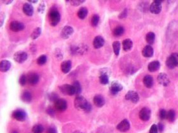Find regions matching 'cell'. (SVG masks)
<instances>
[{"instance_id":"1f68e13d","label":"cell","mask_w":178,"mask_h":133,"mask_svg":"<svg viewBox=\"0 0 178 133\" xmlns=\"http://www.w3.org/2000/svg\"><path fill=\"white\" fill-rule=\"evenodd\" d=\"M121 48V44L119 41H114L113 43V49L114 54L118 56L120 54V51Z\"/></svg>"},{"instance_id":"f907efd6","label":"cell","mask_w":178,"mask_h":133,"mask_svg":"<svg viewBox=\"0 0 178 133\" xmlns=\"http://www.w3.org/2000/svg\"><path fill=\"white\" fill-rule=\"evenodd\" d=\"M0 19H1V27L3 24V22H4V19H5V15L4 14V13H3V12L1 13V15H0Z\"/></svg>"},{"instance_id":"ee69618b","label":"cell","mask_w":178,"mask_h":133,"mask_svg":"<svg viewBox=\"0 0 178 133\" xmlns=\"http://www.w3.org/2000/svg\"><path fill=\"white\" fill-rule=\"evenodd\" d=\"M158 127L156 124H153L151 125V128L149 129V133H158Z\"/></svg>"},{"instance_id":"11a10c76","label":"cell","mask_w":178,"mask_h":133,"mask_svg":"<svg viewBox=\"0 0 178 133\" xmlns=\"http://www.w3.org/2000/svg\"><path fill=\"white\" fill-rule=\"evenodd\" d=\"M12 133H18V132H16V131H13V132H12Z\"/></svg>"},{"instance_id":"7a4b0ae2","label":"cell","mask_w":178,"mask_h":133,"mask_svg":"<svg viewBox=\"0 0 178 133\" xmlns=\"http://www.w3.org/2000/svg\"><path fill=\"white\" fill-rule=\"evenodd\" d=\"M50 24L53 27L56 26L61 20V14L55 8H52L48 13Z\"/></svg>"},{"instance_id":"3957f363","label":"cell","mask_w":178,"mask_h":133,"mask_svg":"<svg viewBox=\"0 0 178 133\" xmlns=\"http://www.w3.org/2000/svg\"><path fill=\"white\" fill-rule=\"evenodd\" d=\"M162 0H155L153 2L151 3V5L149 6V10L151 13L155 14H159L162 11Z\"/></svg>"},{"instance_id":"74e56055","label":"cell","mask_w":178,"mask_h":133,"mask_svg":"<svg viewBox=\"0 0 178 133\" xmlns=\"http://www.w3.org/2000/svg\"><path fill=\"white\" fill-rule=\"evenodd\" d=\"M27 82V76H26L25 74H22L20 76L19 79V82L20 84V85H21L22 86H25L26 85Z\"/></svg>"},{"instance_id":"60d3db41","label":"cell","mask_w":178,"mask_h":133,"mask_svg":"<svg viewBox=\"0 0 178 133\" xmlns=\"http://www.w3.org/2000/svg\"><path fill=\"white\" fill-rule=\"evenodd\" d=\"M127 14H128V10L127 8H125L123 10V11H122V12L120 13L119 16H118V18L120 19H125V17H127Z\"/></svg>"},{"instance_id":"d6a6232c","label":"cell","mask_w":178,"mask_h":133,"mask_svg":"<svg viewBox=\"0 0 178 133\" xmlns=\"http://www.w3.org/2000/svg\"><path fill=\"white\" fill-rule=\"evenodd\" d=\"M100 20V17L99 15L97 14H94V15L92 17L91 20H90V24H91V26L94 27H95L97 26Z\"/></svg>"},{"instance_id":"7402d4cb","label":"cell","mask_w":178,"mask_h":133,"mask_svg":"<svg viewBox=\"0 0 178 133\" xmlns=\"http://www.w3.org/2000/svg\"><path fill=\"white\" fill-rule=\"evenodd\" d=\"M20 98L24 103H29L32 101V94L29 91H24L21 94V96H20Z\"/></svg>"},{"instance_id":"52a82bcc","label":"cell","mask_w":178,"mask_h":133,"mask_svg":"<svg viewBox=\"0 0 178 133\" xmlns=\"http://www.w3.org/2000/svg\"><path fill=\"white\" fill-rule=\"evenodd\" d=\"M59 89L61 93L64 94V95L68 96H73L75 94V89L73 87V85H64L59 87Z\"/></svg>"},{"instance_id":"ffe728a7","label":"cell","mask_w":178,"mask_h":133,"mask_svg":"<svg viewBox=\"0 0 178 133\" xmlns=\"http://www.w3.org/2000/svg\"><path fill=\"white\" fill-rule=\"evenodd\" d=\"M72 66V63L70 60H66L61 65V69L64 73H68L70 72Z\"/></svg>"},{"instance_id":"4fadbf2b","label":"cell","mask_w":178,"mask_h":133,"mask_svg":"<svg viewBox=\"0 0 178 133\" xmlns=\"http://www.w3.org/2000/svg\"><path fill=\"white\" fill-rule=\"evenodd\" d=\"M27 82H29V85L34 86L36 85L39 82L40 77L37 73L35 72H30L27 76Z\"/></svg>"},{"instance_id":"4316f807","label":"cell","mask_w":178,"mask_h":133,"mask_svg":"<svg viewBox=\"0 0 178 133\" xmlns=\"http://www.w3.org/2000/svg\"><path fill=\"white\" fill-rule=\"evenodd\" d=\"M87 15H88V9L85 8V7H81V8L78 10L77 15L79 19L82 20L85 19Z\"/></svg>"},{"instance_id":"b9f144b4","label":"cell","mask_w":178,"mask_h":133,"mask_svg":"<svg viewBox=\"0 0 178 133\" xmlns=\"http://www.w3.org/2000/svg\"><path fill=\"white\" fill-rule=\"evenodd\" d=\"M167 112L164 109H161L159 112V116L161 119L163 120L167 117Z\"/></svg>"},{"instance_id":"c3c4849f","label":"cell","mask_w":178,"mask_h":133,"mask_svg":"<svg viewBox=\"0 0 178 133\" xmlns=\"http://www.w3.org/2000/svg\"><path fill=\"white\" fill-rule=\"evenodd\" d=\"M172 57L174 59V61H175V63H176V65L177 67H178V54L177 53H173L172 54Z\"/></svg>"},{"instance_id":"6da1fadb","label":"cell","mask_w":178,"mask_h":133,"mask_svg":"<svg viewBox=\"0 0 178 133\" xmlns=\"http://www.w3.org/2000/svg\"><path fill=\"white\" fill-rule=\"evenodd\" d=\"M75 107L80 111L89 112L92 110V107L87 100L82 96H77L74 101Z\"/></svg>"},{"instance_id":"e0dca14e","label":"cell","mask_w":178,"mask_h":133,"mask_svg":"<svg viewBox=\"0 0 178 133\" xmlns=\"http://www.w3.org/2000/svg\"><path fill=\"white\" fill-rule=\"evenodd\" d=\"M94 103L97 107L101 108L105 104V100L104 98L101 95V94H97L94 97Z\"/></svg>"},{"instance_id":"f35d334b","label":"cell","mask_w":178,"mask_h":133,"mask_svg":"<svg viewBox=\"0 0 178 133\" xmlns=\"http://www.w3.org/2000/svg\"><path fill=\"white\" fill-rule=\"evenodd\" d=\"M48 99H49L50 101H54L55 102V101L59 99V96L57 94H55L54 93H51L49 94H48Z\"/></svg>"},{"instance_id":"7c38bea8","label":"cell","mask_w":178,"mask_h":133,"mask_svg":"<svg viewBox=\"0 0 178 133\" xmlns=\"http://www.w3.org/2000/svg\"><path fill=\"white\" fill-rule=\"evenodd\" d=\"M25 26H24V24L19 22V21H12V22L10 24V29L12 30L13 32H19V31L22 30Z\"/></svg>"},{"instance_id":"f546056e","label":"cell","mask_w":178,"mask_h":133,"mask_svg":"<svg viewBox=\"0 0 178 133\" xmlns=\"http://www.w3.org/2000/svg\"><path fill=\"white\" fill-rule=\"evenodd\" d=\"M125 32V29H124V27L123 26H117L115 29L113 30V35L114 36L116 37H120L121 36H122V35L124 34Z\"/></svg>"},{"instance_id":"7dc6e473","label":"cell","mask_w":178,"mask_h":133,"mask_svg":"<svg viewBox=\"0 0 178 133\" xmlns=\"http://www.w3.org/2000/svg\"><path fill=\"white\" fill-rule=\"evenodd\" d=\"M47 133H57V129H55V127H50L47 129Z\"/></svg>"},{"instance_id":"8992f818","label":"cell","mask_w":178,"mask_h":133,"mask_svg":"<svg viewBox=\"0 0 178 133\" xmlns=\"http://www.w3.org/2000/svg\"><path fill=\"white\" fill-rule=\"evenodd\" d=\"M28 55L26 52L24 51H19L13 55V60L19 64H22L27 60Z\"/></svg>"},{"instance_id":"ba28073f","label":"cell","mask_w":178,"mask_h":133,"mask_svg":"<svg viewBox=\"0 0 178 133\" xmlns=\"http://www.w3.org/2000/svg\"><path fill=\"white\" fill-rule=\"evenodd\" d=\"M151 110L148 107H144L139 112V116L142 121H148L151 118Z\"/></svg>"},{"instance_id":"8fae6325","label":"cell","mask_w":178,"mask_h":133,"mask_svg":"<svg viewBox=\"0 0 178 133\" xmlns=\"http://www.w3.org/2000/svg\"><path fill=\"white\" fill-rule=\"evenodd\" d=\"M125 99L128 101H131V102L136 103H138L139 100V96L137 92L134 91H129L127 93L125 94Z\"/></svg>"},{"instance_id":"8d00e7d4","label":"cell","mask_w":178,"mask_h":133,"mask_svg":"<svg viewBox=\"0 0 178 133\" xmlns=\"http://www.w3.org/2000/svg\"><path fill=\"white\" fill-rule=\"evenodd\" d=\"M47 61V55H42L40 56L37 59V64L39 65H43L45 64H46V62Z\"/></svg>"},{"instance_id":"44dd1931","label":"cell","mask_w":178,"mask_h":133,"mask_svg":"<svg viewBox=\"0 0 178 133\" xmlns=\"http://www.w3.org/2000/svg\"><path fill=\"white\" fill-rule=\"evenodd\" d=\"M11 62L7 60H3L0 62V71L2 72H8L11 67Z\"/></svg>"},{"instance_id":"9a60e30c","label":"cell","mask_w":178,"mask_h":133,"mask_svg":"<svg viewBox=\"0 0 178 133\" xmlns=\"http://www.w3.org/2000/svg\"><path fill=\"white\" fill-rule=\"evenodd\" d=\"M110 89L111 93L113 94V95H115V94H117L118 93L120 92L123 89V86H122L121 84L118 82L113 81L111 84Z\"/></svg>"},{"instance_id":"2e32d148","label":"cell","mask_w":178,"mask_h":133,"mask_svg":"<svg viewBox=\"0 0 178 133\" xmlns=\"http://www.w3.org/2000/svg\"><path fill=\"white\" fill-rule=\"evenodd\" d=\"M157 80L160 85L163 86H167L170 84V79L165 73H160L157 77Z\"/></svg>"},{"instance_id":"ac0fdd59","label":"cell","mask_w":178,"mask_h":133,"mask_svg":"<svg viewBox=\"0 0 178 133\" xmlns=\"http://www.w3.org/2000/svg\"><path fill=\"white\" fill-rule=\"evenodd\" d=\"M104 43H105V41H104V38L101 36H97L94 38L93 46L96 49H99L104 46Z\"/></svg>"},{"instance_id":"5bb4252c","label":"cell","mask_w":178,"mask_h":133,"mask_svg":"<svg viewBox=\"0 0 178 133\" xmlns=\"http://www.w3.org/2000/svg\"><path fill=\"white\" fill-rule=\"evenodd\" d=\"M131 125L128 120L124 119L121 121L117 126V129L121 132H126L130 129Z\"/></svg>"},{"instance_id":"83f0119b","label":"cell","mask_w":178,"mask_h":133,"mask_svg":"<svg viewBox=\"0 0 178 133\" xmlns=\"http://www.w3.org/2000/svg\"><path fill=\"white\" fill-rule=\"evenodd\" d=\"M165 64H166L167 67H168L170 69H173L175 67H176L175 61H174V59L172 55L169 56V57L167 58L166 62H165Z\"/></svg>"},{"instance_id":"681fc988","label":"cell","mask_w":178,"mask_h":133,"mask_svg":"<svg viewBox=\"0 0 178 133\" xmlns=\"http://www.w3.org/2000/svg\"><path fill=\"white\" fill-rule=\"evenodd\" d=\"M157 127H158V130L160 132H162L163 131V129H164V126L163 125L162 123H160L157 125Z\"/></svg>"},{"instance_id":"db71d44e","label":"cell","mask_w":178,"mask_h":133,"mask_svg":"<svg viewBox=\"0 0 178 133\" xmlns=\"http://www.w3.org/2000/svg\"><path fill=\"white\" fill-rule=\"evenodd\" d=\"M73 133H83V132H81V131H75Z\"/></svg>"},{"instance_id":"e575fe53","label":"cell","mask_w":178,"mask_h":133,"mask_svg":"<svg viewBox=\"0 0 178 133\" xmlns=\"http://www.w3.org/2000/svg\"><path fill=\"white\" fill-rule=\"evenodd\" d=\"M73 86L75 89V94L78 96L82 92V86L81 85H80V83L78 81H75L73 84Z\"/></svg>"},{"instance_id":"f1b7e54d","label":"cell","mask_w":178,"mask_h":133,"mask_svg":"<svg viewBox=\"0 0 178 133\" xmlns=\"http://www.w3.org/2000/svg\"><path fill=\"white\" fill-rule=\"evenodd\" d=\"M155 34L153 32L148 33L146 36V42L149 44H153L155 41Z\"/></svg>"},{"instance_id":"f6af8a7d","label":"cell","mask_w":178,"mask_h":133,"mask_svg":"<svg viewBox=\"0 0 178 133\" xmlns=\"http://www.w3.org/2000/svg\"><path fill=\"white\" fill-rule=\"evenodd\" d=\"M45 10V5L44 2H42L41 3H40V5H39L38 8V12L39 13H43Z\"/></svg>"},{"instance_id":"d590c367","label":"cell","mask_w":178,"mask_h":133,"mask_svg":"<svg viewBox=\"0 0 178 133\" xmlns=\"http://www.w3.org/2000/svg\"><path fill=\"white\" fill-rule=\"evenodd\" d=\"M44 131V127L41 124L34 125L32 129L33 133H43Z\"/></svg>"},{"instance_id":"7bdbcfd3","label":"cell","mask_w":178,"mask_h":133,"mask_svg":"<svg viewBox=\"0 0 178 133\" xmlns=\"http://www.w3.org/2000/svg\"><path fill=\"white\" fill-rule=\"evenodd\" d=\"M55 57H56V58L59 59V60H61L62 57H63V55H62V51L61 50H59V49H57V50H55Z\"/></svg>"},{"instance_id":"816d5d0a","label":"cell","mask_w":178,"mask_h":133,"mask_svg":"<svg viewBox=\"0 0 178 133\" xmlns=\"http://www.w3.org/2000/svg\"><path fill=\"white\" fill-rule=\"evenodd\" d=\"M3 3H4V4H6V5H9V4H11V3H12V0H7V1H1Z\"/></svg>"},{"instance_id":"484cf974","label":"cell","mask_w":178,"mask_h":133,"mask_svg":"<svg viewBox=\"0 0 178 133\" xmlns=\"http://www.w3.org/2000/svg\"><path fill=\"white\" fill-rule=\"evenodd\" d=\"M153 78L151 76L147 75L143 79V83L147 88H151L153 86Z\"/></svg>"},{"instance_id":"277c9868","label":"cell","mask_w":178,"mask_h":133,"mask_svg":"<svg viewBox=\"0 0 178 133\" xmlns=\"http://www.w3.org/2000/svg\"><path fill=\"white\" fill-rule=\"evenodd\" d=\"M12 117L19 122H24L26 120L27 114L22 109H17L12 112Z\"/></svg>"},{"instance_id":"30bf717a","label":"cell","mask_w":178,"mask_h":133,"mask_svg":"<svg viewBox=\"0 0 178 133\" xmlns=\"http://www.w3.org/2000/svg\"><path fill=\"white\" fill-rule=\"evenodd\" d=\"M74 33V29L73 28L69 26H66L63 27L61 33V37L62 39H67L68 38L72 36V34Z\"/></svg>"},{"instance_id":"9c48e42d","label":"cell","mask_w":178,"mask_h":133,"mask_svg":"<svg viewBox=\"0 0 178 133\" xmlns=\"http://www.w3.org/2000/svg\"><path fill=\"white\" fill-rule=\"evenodd\" d=\"M54 107L55 109L59 112H64L68 108V103L64 99H58L54 102Z\"/></svg>"},{"instance_id":"bcb514c9","label":"cell","mask_w":178,"mask_h":133,"mask_svg":"<svg viewBox=\"0 0 178 133\" xmlns=\"http://www.w3.org/2000/svg\"><path fill=\"white\" fill-rule=\"evenodd\" d=\"M47 112L48 115H50V116H52V117L54 116V115H55V111L53 108H48L47 110Z\"/></svg>"},{"instance_id":"d6986e66","label":"cell","mask_w":178,"mask_h":133,"mask_svg":"<svg viewBox=\"0 0 178 133\" xmlns=\"http://www.w3.org/2000/svg\"><path fill=\"white\" fill-rule=\"evenodd\" d=\"M154 54V50L151 45H147L146 46L142 51V55L146 58H151Z\"/></svg>"},{"instance_id":"cb8c5ba5","label":"cell","mask_w":178,"mask_h":133,"mask_svg":"<svg viewBox=\"0 0 178 133\" xmlns=\"http://www.w3.org/2000/svg\"><path fill=\"white\" fill-rule=\"evenodd\" d=\"M160 67V62L157 60H155L149 63L148 66V69L149 72H154L158 71Z\"/></svg>"},{"instance_id":"5b68a950","label":"cell","mask_w":178,"mask_h":133,"mask_svg":"<svg viewBox=\"0 0 178 133\" xmlns=\"http://www.w3.org/2000/svg\"><path fill=\"white\" fill-rule=\"evenodd\" d=\"M110 71L107 69H101L100 71L99 76V82L101 85H106L109 83V76Z\"/></svg>"},{"instance_id":"ab89813d","label":"cell","mask_w":178,"mask_h":133,"mask_svg":"<svg viewBox=\"0 0 178 133\" xmlns=\"http://www.w3.org/2000/svg\"><path fill=\"white\" fill-rule=\"evenodd\" d=\"M71 5L74 6H78L81 5L82 3H84L85 1V0H71Z\"/></svg>"},{"instance_id":"d4e9b609","label":"cell","mask_w":178,"mask_h":133,"mask_svg":"<svg viewBox=\"0 0 178 133\" xmlns=\"http://www.w3.org/2000/svg\"><path fill=\"white\" fill-rule=\"evenodd\" d=\"M122 46L125 51H130L133 47V42L130 39H125L122 42Z\"/></svg>"},{"instance_id":"836d02e7","label":"cell","mask_w":178,"mask_h":133,"mask_svg":"<svg viewBox=\"0 0 178 133\" xmlns=\"http://www.w3.org/2000/svg\"><path fill=\"white\" fill-rule=\"evenodd\" d=\"M176 118V112L174 110H170L167 113V117L166 118L170 122H172L175 120Z\"/></svg>"},{"instance_id":"4dcf8cb0","label":"cell","mask_w":178,"mask_h":133,"mask_svg":"<svg viewBox=\"0 0 178 133\" xmlns=\"http://www.w3.org/2000/svg\"><path fill=\"white\" fill-rule=\"evenodd\" d=\"M41 33V29L40 27H37L36 29H34L33 31L32 34L31 35V38L33 40H35L38 39V37L40 36Z\"/></svg>"},{"instance_id":"603a6c76","label":"cell","mask_w":178,"mask_h":133,"mask_svg":"<svg viewBox=\"0 0 178 133\" xmlns=\"http://www.w3.org/2000/svg\"><path fill=\"white\" fill-rule=\"evenodd\" d=\"M23 12L26 15L31 17L34 13V8L30 3H25L23 6Z\"/></svg>"},{"instance_id":"f5cc1de1","label":"cell","mask_w":178,"mask_h":133,"mask_svg":"<svg viewBox=\"0 0 178 133\" xmlns=\"http://www.w3.org/2000/svg\"><path fill=\"white\" fill-rule=\"evenodd\" d=\"M28 1L31 3H36L38 1V0H28Z\"/></svg>"}]
</instances>
